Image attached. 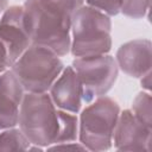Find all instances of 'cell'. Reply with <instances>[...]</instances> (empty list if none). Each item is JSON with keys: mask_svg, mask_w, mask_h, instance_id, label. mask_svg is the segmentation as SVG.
Instances as JSON below:
<instances>
[{"mask_svg": "<svg viewBox=\"0 0 152 152\" xmlns=\"http://www.w3.org/2000/svg\"><path fill=\"white\" fill-rule=\"evenodd\" d=\"M0 43L6 49L10 66L31 45V39L24 20L23 6H10L1 14Z\"/></svg>", "mask_w": 152, "mask_h": 152, "instance_id": "7", "label": "cell"}, {"mask_svg": "<svg viewBox=\"0 0 152 152\" xmlns=\"http://www.w3.org/2000/svg\"><path fill=\"white\" fill-rule=\"evenodd\" d=\"M151 95L148 91L139 93L132 103V112L133 114L146 126L152 128V114H151Z\"/></svg>", "mask_w": 152, "mask_h": 152, "instance_id": "14", "label": "cell"}, {"mask_svg": "<svg viewBox=\"0 0 152 152\" xmlns=\"http://www.w3.org/2000/svg\"><path fill=\"white\" fill-rule=\"evenodd\" d=\"M64 64L48 48L31 44L11 65L25 91L46 93L59 76Z\"/></svg>", "mask_w": 152, "mask_h": 152, "instance_id": "4", "label": "cell"}, {"mask_svg": "<svg viewBox=\"0 0 152 152\" xmlns=\"http://www.w3.org/2000/svg\"><path fill=\"white\" fill-rule=\"evenodd\" d=\"M74 68L82 88V101L86 103L106 95L114 86L119 68L110 55L77 57L72 61Z\"/></svg>", "mask_w": 152, "mask_h": 152, "instance_id": "6", "label": "cell"}, {"mask_svg": "<svg viewBox=\"0 0 152 152\" xmlns=\"http://www.w3.org/2000/svg\"><path fill=\"white\" fill-rule=\"evenodd\" d=\"M141 78V86L147 90V91H150V89H151V71H148V72H146L144 76H141L140 77Z\"/></svg>", "mask_w": 152, "mask_h": 152, "instance_id": "19", "label": "cell"}, {"mask_svg": "<svg viewBox=\"0 0 152 152\" xmlns=\"http://www.w3.org/2000/svg\"><path fill=\"white\" fill-rule=\"evenodd\" d=\"M152 128L141 122L131 109L119 113L113 141L118 151H150Z\"/></svg>", "mask_w": 152, "mask_h": 152, "instance_id": "8", "label": "cell"}, {"mask_svg": "<svg viewBox=\"0 0 152 152\" xmlns=\"http://www.w3.org/2000/svg\"><path fill=\"white\" fill-rule=\"evenodd\" d=\"M18 125L31 145L48 147L55 144L58 129V108L48 93L24 94Z\"/></svg>", "mask_w": 152, "mask_h": 152, "instance_id": "3", "label": "cell"}, {"mask_svg": "<svg viewBox=\"0 0 152 152\" xmlns=\"http://www.w3.org/2000/svg\"><path fill=\"white\" fill-rule=\"evenodd\" d=\"M24 88L12 70L0 74V131L18 125Z\"/></svg>", "mask_w": 152, "mask_h": 152, "instance_id": "10", "label": "cell"}, {"mask_svg": "<svg viewBox=\"0 0 152 152\" xmlns=\"http://www.w3.org/2000/svg\"><path fill=\"white\" fill-rule=\"evenodd\" d=\"M6 8H7V0H0V14H2Z\"/></svg>", "mask_w": 152, "mask_h": 152, "instance_id": "20", "label": "cell"}, {"mask_svg": "<svg viewBox=\"0 0 152 152\" xmlns=\"http://www.w3.org/2000/svg\"><path fill=\"white\" fill-rule=\"evenodd\" d=\"M23 8L31 44L48 48L59 57L68 55L71 14L51 0H25Z\"/></svg>", "mask_w": 152, "mask_h": 152, "instance_id": "1", "label": "cell"}, {"mask_svg": "<svg viewBox=\"0 0 152 152\" xmlns=\"http://www.w3.org/2000/svg\"><path fill=\"white\" fill-rule=\"evenodd\" d=\"M84 2L87 4V6L99 10L109 17L120 13L121 0H84Z\"/></svg>", "mask_w": 152, "mask_h": 152, "instance_id": "16", "label": "cell"}, {"mask_svg": "<svg viewBox=\"0 0 152 152\" xmlns=\"http://www.w3.org/2000/svg\"><path fill=\"white\" fill-rule=\"evenodd\" d=\"M8 66H10V63H8V57H7L6 49L0 43V74H2L4 71H6V69Z\"/></svg>", "mask_w": 152, "mask_h": 152, "instance_id": "18", "label": "cell"}, {"mask_svg": "<svg viewBox=\"0 0 152 152\" xmlns=\"http://www.w3.org/2000/svg\"><path fill=\"white\" fill-rule=\"evenodd\" d=\"M151 40L142 38L122 44L115 56L118 68L131 77L140 78L151 71Z\"/></svg>", "mask_w": 152, "mask_h": 152, "instance_id": "9", "label": "cell"}, {"mask_svg": "<svg viewBox=\"0 0 152 152\" xmlns=\"http://www.w3.org/2000/svg\"><path fill=\"white\" fill-rule=\"evenodd\" d=\"M31 142L20 131L11 127L0 133V151H27Z\"/></svg>", "mask_w": 152, "mask_h": 152, "instance_id": "13", "label": "cell"}, {"mask_svg": "<svg viewBox=\"0 0 152 152\" xmlns=\"http://www.w3.org/2000/svg\"><path fill=\"white\" fill-rule=\"evenodd\" d=\"M78 137V120L74 113L58 109V129L55 144L71 142ZM53 145V144H52Z\"/></svg>", "mask_w": 152, "mask_h": 152, "instance_id": "12", "label": "cell"}, {"mask_svg": "<svg viewBox=\"0 0 152 152\" xmlns=\"http://www.w3.org/2000/svg\"><path fill=\"white\" fill-rule=\"evenodd\" d=\"M49 90V95L58 109L74 114L78 113L82 106V88L71 65L62 70Z\"/></svg>", "mask_w": 152, "mask_h": 152, "instance_id": "11", "label": "cell"}, {"mask_svg": "<svg viewBox=\"0 0 152 152\" xmlns=\"http://www.w3.org/2000/svg\"><path fill=\"white\" fill-rule=\"evenodd\" d=\"M151 0H121L120 12L132 19H141L150 10Z\"/></svg>", "mask_w": 152, "mask_h": 152, "instance_id": "15", "label": "cell"}, {"mask_svg": "<svg viewBox=\"0 0 152 152\" xmlns=\"http://www.w3.org/2000/svg\"><path fill=\"white\" fill-rule=\"evenodd\" d=\"M110 31L109 15L82 5L71 14V55L77 58L108 53L112 49Z\"/></svg>", "mask_w": 152, "mask_h": 152, "instance_id": "2", "label": "cell"}, {"mask_svg": "<svg viewBox=\"0 0 152 152\" xmlns=\"http://www.w3.org/2000/svg\"><path fill=\"white\" fill-rule=\"evenodd\" d=\"M120 113L116 101L108 96H100L86 107L80 116L78 139L89 151L109 150L113 132Z\"/></svg>", "mask_w": 152, "mask_h": 152, "instance_id": "5", "label": "cell"}, {"mask_svg": "<svg viewBox=\"0 0 152 152\" xmlns=\"http://www.w3.org/2000/svg\"><path fill=\"white\" fill-rule=\"evenodd\" d=\"M51 1L56 2L58 6H61L65 11H68L70 14H72L84 2V0H51Z\"/></svg>", "mask_w": 152, "mask_h": 152, "instance_id": "17", "label": "cell"}]
</instances>
